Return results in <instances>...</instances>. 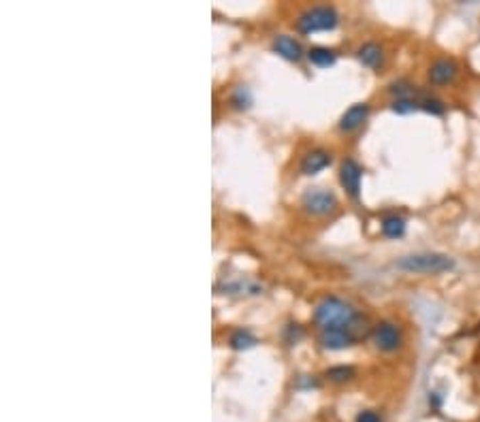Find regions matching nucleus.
<instances>
[{
  "instance_id": "1a4fd4ad",
  "label": "nucleus",
  "mask_w": 480,
  "mask_h": 422,
  "mask_svg": "<svg viewBox=\"0 0 480 422\" xmlns=\"http://www.w3.org/2000/svg\"><path fill=\"white\" fill-rule=\"evenodd\" d=\"M331 152H327V150H323V148H316V150H312V152H307L305 156H303V160H301V164H299V171L303 173V175H316V173H320L323 168H327L329 164H331Z\"/></svg>"
},
{
  "instance_id": "423d86ee",
  "label": "nucleus",
  "mask_w": 480,
  "mask_h": 422,
  "mask_svg": "<svg viewBox=\"0 0 480 422\" xmlns=\"http://www.w3.org/2000/svg\"><path fill=\"white\" fill-rule=\"evenodd\" d=\"M318 342L325 350H344L359 342V335L348 328H327L318 333Z\"/></svg>"
},
{
  "instance_id": "2eb2a0df",
  "label": "nucleus",
  "mask_w": 480,
  "mask_h": 422,
  "mask_svg": "<svg viewBox=\"0 0 480 422\" xmlns=\"http://www.w3.org/2000/svg\"><path fill=\"white\" fill-rule=\"evenodd\" d=\"M229 346H231L233 350H248V348H252V346H257V337H254L250 331L239 328V331H235V333L229 337Z\"/></svg>"
},
{
  "instance_id": "20e7f679",
  "label": "nucleus",
  "mask_w": 480,
  "mask_h": 422,
  "mask_svg": "<svg viewBox=\"0 0 480 422\" xmlns=\"http://www.w3.org/2000/svg\"><path fill=\"white\" fill-rule=\"evenodd\" d=\"M372 340H374V346L382 352H395L400 350L402 344H404V333L400 328L397 322L393 320H382L374 326L372 331Z\"/></svg>"
},
{
  "instance_id": "9b49d317",
  "label": "nucleus",
  "mask_w": 480,
  "mask_h": 422,
  "mask_svg": "<svg viewBox=\"0 0 480 422\" xmlns=\"http://www.w3.org/2000/svg\"><path fill=\"white\" fill-rule=\"evenodd\" d=\"M273 51L280 53L282 58L293 60V62H297V60L303 58V47H301V43H299L297 39L289 37V35H277V37L273 39Z\"/></svg>"
},
{
  "instance_id": "f03ea898",
  "label": "nucleus",
  "mask_w": 480,
  "mask_h": 422,
  "mask_svg": "<svg viewBox=\"0 0 480 422\" xmlns=\"http://www.w3.org/2000/svg\"><path fill=\"white\" fill-rule=\"evenodd\" d=\"M337 24H340V13L335 11V7H329V5L309 7L295 19V28L301 35L333 30Z\"/></svg>"
},
{
  "instance_id": "7ed1b4c3",
  "label": "nucleus",
  "mask_w": 480,
  "mask_h": 422,
  "mask_svg": "<svg viewBox=\"0 0 480 422\" xmlns=\"http://www.w3.org/2000/svg\"><path fill=\"white\" fill-rule=\"evenodd\" d=\"M397 267L410 273H444L455 267V261L446 254H438V252H422V254L400 258Z\"/></svg>"
},
{
  "instance_id": "6e6552de",
  "label": "nucleus",
  "mask_w": 480,
  "mask_h": 422,
  "mask_svg": "<svg viewBox=\"0 0 480 422\" xmlns=\"http://www.w3.org/2000/svg\"><path fill=\"white\" fill-rule=\"evenodd\" d=\"M457 73H459V67H457V62L453 58H438L429 67L427 77H429V81L434 83V86H446V83L455 81Z\"/></svg>"
},
{
  "instance_id": "aec40b11",
  "label": "nucleus",
  "mask_w": 480,
  "mask_h": 422,
  "mask_svg": "<svg viewBox=\"0 0 480 422\" xmlns=\"http://www.w3.org/2000/svg\"><path fill=\"white\" fill-rule=\"evenodd\" d=\"M233 103H235L237 107H248V103H250V94H248V90L239 88V90L235 92V96H233Z\"/></svg>"
},
{
  "instance_id": "dca6fc26",
  "label": "nucleus",
  "mask_w": 480,
  "mask_h": 422,
  "mask_svg": "<svg viewBox=\"0 0 480 422\" xmlns=\"http://www.w3.org/2000/svg\"><path fill=\"white\" fill-rule=\"evenodd\" d=\"M325 376L335 384H344V382H350L354 378V369L346 367V364H340V367H331Z\"/></svg>"
},
{
  "instance_id": "ddd939ff",
  "label": "nucleus",
  "mask_w": 480,
  "mask_h": 422,
  "mask_svg": "<svg viewBox=\"0 0 480 422\" xmlns=\"http://www.w3.org/2000/svg\"><path fill=\"white\" fill-rule=\"evenodd\" d=\"M382 233L391 239H397L406 233V218L397 216V213H391L382 218Z\"/></svg>"
},
{
  "instance_id": "0eeeda50",
  "label": "nucleus",
  "mask_w": 480,
  "mask_h": 422,
  "mask_svg": "<svg viewBox=\"0 0 480 422\" xmlns=\"http://www.w3.org/2000/svg\"><path fill=\"white\" fill-rule=\"evenodd\" d=\"M361 179H363V168L354 158H344L342 166H340V182L342 188L357 199L359 192H361Z\"/></svg>"
},
{
  "instance_id": "f8f14e48",
  "label": "nucleus",
  "mask_w": 480,
  "mask_h": 422,
  "mask_svg": "<svg viewBox=\"0 0 480 422\" xmlns=\"http://www.w3.org/2000/svg\"><path fill=\"white\" fill-rule=\"evenodd\" d=\"M357 58L361 60L363 67H370V69H378L382 58H384V51L378 43H365L359 47L357 51Z\"/></svg>"
},
{
  "instance_id": "a211bd4d",
  "label": "nucleus",
  "mask_w": 480,
  "mask_h": 422,
  "mask_svg": "<svg viewBox=\"0 0 480 422\" xmlns=\"http://www.w3.org/2000/svg\"><path fill=\"white\" fill-rule=\"evenodd\" d=\"M391 107H393V111H397V114H402V116H404V114H412V111L420 109V107H418V100H414V98H410V96H408V98H395Z\"/></svg>"
},
{
  "instance_id": "4468645a",
  "label": "nucleus",
  "mask_w": 480,
  "mask_h": 422,
  "mask_svg": "<svg viewBox=\"0 0 480 422\" xmlns=\"http://www.w3.org/2000/svg\"><path fill=\"white\" fill-rule=\"evenodd\" d=\"M307 58L312 64L320 67V69H327V67H333L335 60H337V53L329 47H312L307 51Z\"/></svg>"
},
{
  "instance_id": "f257e3e1",
  "label": "nucleus",
  "mask_w": 480,
  "mask_h": 422,
  "mask_svg": "<svg viewBox=\"0 0 480 422\" xmlns=\"http://www.w3.org/2000/svg\"><path fill=\"white\" fill-rule=\"evenodd\" d=\"M314 322L318 324L320 331L327 328L354 331L359 335V340L367 333V318L361 316L348 301L340 297H323L314 307Z\"/></svg>"
},
{
  "instance_id": "39448f33",
  "label": "nucleus",
  "mask_w": 480,
  "mask_h": 422,
  "mask_svg": "<svg viewBox=\"0 0 480 422\" xmlns=\"http://www.w3.org/2000/svg\"><path fill=\"white\" fill-rule=\"evenodd\" d=\"M301 205L307 213H312V216H327L337 207V196L325 188H309L301 196Z\"/></svg>"
},
{
  "instance_id": "f3484780",
  "label": "nucleus",
  "mask_w": 480,
  "mask_h": 422,
  "mask_svg": "<svg viewBox=\"0 0 480 422\" xmlns=\"http://www.w3.org/2000/svg\"><path fill=\"white\" fill-rule=\"evenodd\" d=\"M418 107H420L422 111H427V114H434V116H442L444 109H446L442 100L431 98V96H422V98H418Z\"/></svg>"
},
{
  "instance_id": "6ab92c4d",
  "label": "nucleus",
  "mask_w": 480,
  "mask_h": 422,
  "mask_svg": "<svg viewBox=\"0 0 480 422\" xmlns=\"http://www.w3.org/2000/svg\"><path fill=\"white\" fill-rule=\"evenodd\" d=\"M354 422H384V420H382V416H380L378 412H374V410H363V412L357 414Z\"/></svg>"
},
{
  "instance_id": "9d476101",
  "label": "nucleus",
  "mask_w": 480,
  "mask_h": 422,
  "mask_svg": "<svg viewBox=\"0 0 480 422\" xmlns=\"http://www.w3.org/2000/svg\"><path fill=\"white\" fill-rule=\"evenodd\" d=\"M367 118H370V105L367 103H357L350 109L344 111V116L340 118V130L344 132H352L357 128H361Z\"/></svg>"
}]
</instances>
